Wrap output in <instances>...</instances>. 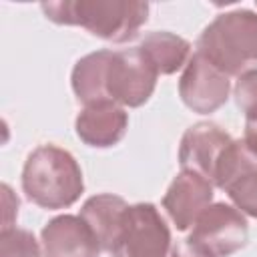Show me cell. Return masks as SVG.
<instances>
[{
  "instance_id": "1",
  "label": "cell",
  "mask_w": 257,
  "mask_h": 257,
  "mask_svg": "<svg viewBox=\"0 0 257 257\" xmlns=\"http://www.w3.org/2000/svg\"><path fill=\"white\" fill-rule=\"evenodd\" d=\"M54 24L82 26L108 42H128L147 22L149 4L139 0H58L40 4Z\"/></svg>"
},
{
  "instance_id": "2",
  "label": "cell",
  "mask_w": 257,
  "mask_h": 257,
  "mask_svg": "<svg viewBox=\"0 0 257 257\" xmlns=\"http://www.w3.org/2000/svg\"><path fill=\"white\" fill-rule=\"evenodd\" d=\"M22 191L28 201L42 209H66L84 191L82 171L68 151L56 145H40L24 163Z\"/></svg>"
},
{
  "instance_id": "3",
  "label": "cell",
  "mask_w": 257,
  "mask_h": 257,
  "mask_svg": "<svg viewBox=\"0 0 257 257\" xmlns=\"http://www.w3.org/2000/svg\"><path fill=\"white\" fill-rule=\"evenodd\" d=\"M197 52L227 76L257 70V14L245 8L219 14L201 32Z\"/></svg>"
},
{
  "instance_id": "4",
  "label": "cell",
  "mask_w": 257,
  "mask_h": 257,
  "mask_svg": "<svg viewBox=\"0 0 257 257\" xmlns=\"http://www.w3.org/2000/svg\"><path fill=\"white\" fill-rule=\"evenodd\" d=\"M171 231L151 203L128 205L110 249L112 257H169Z\"/></svg>"
},
{
  "instance_id": "5",
  "label": "cell",
  "mask_w": 257,
  "mask_h": 257,
  "mask_svg": "<svg viewBox=\"0 0 257 257\" xmlns=\"http://www.w3.org/2000/svg\"><path fill=\"white\" fill-rule=\"evenodd\" d=\"M157 76L159 72L139 46L114 52L110 50L104 76L106 96L108 100L131 108L141 106L151 98L157 86Z\"/></svg>"
},
{
  "instance_id": "6",
  "label": "cell",
  "mask_w": 257,
  "mask_h": 257,
  "mask_svg": "<svg viewBox=\"0 0 257 257\" xmlns=\"http://www.w3.org/2000/svg\"><path fill=\"white\" fill-rule=\"evenodd\" d=\"M187 239L215 257H229L247 245L249 225L239 209L213 203L197 217Z\"/></svg>"
},
{
  "instance_id": "7",
  "label": "cell",
  "mask_w": 257,
  "mask_h": 257,
  "mask_svg": "<svg viewBox=\"0 0 257 257\" xmlns=\"http://www.w3.org/2000/svg\"><path fill=\"white\" fill-rule=\"evenodd\" d=\"M213 185L223 189L241 213L257 219V159L243 141H231L225 149Z\"/></svg>"
},
{
  "instance_id": "8",
  "label": "cell",
  "mask_w": 257,
  "mask_h": 257,
  "mask_svg": "<svg viewBox=\"0 0 257 257\" xmlns=\"http://www.w3.org/2000/svg\"><path fill=\"white\" fill-rule=\"evenodd\" d=\"M229 92V76L195 52L179 78V94L185 106L199 114H211L227 102Z\"/></svg>"
},
{
  "instance_id": "9",
  "label": "cell",
  "mask_w": 257,
  "mask_h": 257,
  "mask_svg": "<svg viewBox=\"0 0 257 257\" xmlns=\"http://www.w3.org/2000/svg\"><path fill=\"white\" fill-rule=\"evenodd\" d=\"M231 141V135L215 122H197L189 126L179 145L181 169L195 171L213 183L219 161Z\"/></svg>"
},
{
  "instance_id": "10",
  "label": "cell",
  "mask_w": 257,
  "mask_h": 257,
  "mask_svg": "<svg viewBox=\"0 0 257 257\" xmlns=\"http://www.w3.org/2000/svg\"><path fill=\"white\" fill-rule=\"evenodd\" d=\"M213 201V183L195 171H181L169 185L163 207L179 231L189 229Z\"/></svg>"
},
{
  "instance_id": "11",
  "label": "cell",
  "mask_w": 257,
  "mask_h": 257,
  "mask_svg": "<svg viewBox=\"0 0 257 257\" xmlns=\"http://www.w3.org/2000/svg\"><path fill=\"white\" fill-rule=\"evenodd\" d=\"M44 257H98L100 245L92 229L78 215H58L42 229Z\"/></svg>"
},
{
  "instance_id": "12",
  "label": "cell",
  "mask_w": 257,
  "mask_h": 257,
  "mask_svg": "<svg viewBox=\"0 0 257 257\" xmlns=\"http://www.w3.org/2000/svg\"><path fill=\"white\" fill-rule=\"evenodd\" d=\"M78 139L96 149H108L122 141L128 128L126 110L114 100H100L86 104L74 122Z\"/></svg>"
},
{
  "instance_id": "13",
  "label": "cell",
  "mask_w": 257,
  "mask_h": 257,
  "mask_svg": "<svg viewBox=\"0 0 257 257\" xmlns=\"http://www.w3.org/2000/svg\"><path fill=\"white\" fill-rule=\"evenodd\" d=\"M126 209H128L126 201L112 193L94 195L84 201V205L80 209V217L86 221V225L96 235L102 251L110 253L114 239L120 231V223H122Z\"/></svg>"
},
{
  "instance_id": "14",
  "label": "cell",
  "mask_w": 257,
  "mask_h": 257,
  "mask_svg": "<svg viewBox=\"0 0 257 257\" xmlns=\"http://www.w3.org/2000/svg\"><path fill=\"white\" fill-rule=\"evenodd\" d=\"M139 48L143 50V54L149 58V62L155 66L159 74H173L181 66H187L191 54L189 40L165 30L149 32L141 40Z\"/></svg>"
},
{
  "instance_id": "15",
  "label": "cell",
  "mask_w": 257,
  "mask_h": 257,
  "mask_svg": "<svg viewBox=\"0 0 257 257\" xmlns=\"http://www.w3.org/2000/svg\"><path fill=\"white\" fill-rule=\"evenodd\" d=\"M110 58V50H96L86 56H82L74 68H72V90L76 98L86 106L92 102L108 100L106 88H104V76H106V64Z\"/></svg>"
},
{
  "instance_id": "16",
  "label": "cell",
  "mask_w": 257,
  "mask_h": 257,
  "mask_svg": "<svg viewBox=\"0 0 257 257\" xmlns=\"http://www.w3.org/2000/svg\"><path fill=\"white\" fill-rule=\"evenodd\" d=\"M0 257H42V253L30 231L10 227L0 233Z\"/></svg>"
},
{
  "instance_id": "17",
  "label": "cell",
  "mask_w": 257,
  "mask_h": 257,
  "mask_svg": "<svg viewBox=\"0 0 257 257\" xmlns=\"http://www.w3.org/2000/svg\"><path fill=\"white\" fill-rule=\"evenodd\" d=\"M237 106L243 110L247 120H257V70L239 76L235 84Z\"/></svg>"
},
{
  "instance_id": "18",
  "label": "cell",
  "mask_w": 257,
  "mask_h": 257,
  "mask_svg": "<svg viewBox=\"0 0 257 257\" xmlns=\"http://www.w3.org/2000/svg\"><path fill=\"white\" fill-rule=\"evenodd\" d=\"M171 257H215V255H211L209 251H205L199 245H195L189 239H185V241H181V243H177L173 247Z\"/></svg>"
},
{
  "instance_id": "19",
  "label": "cell",
  "mask_w": 257,
  "mask_h": 257,
  "mask_svg": "<svg viewBox=\"0 0 257 257\" xmlns=\"http://www.w3.org/2000/svg\"><path fill=\"white\" fill-rule=\"evenodd\" d=\"M243 145H245L247 151L257 159V120H247V122H245Z\"/></svg>"
}]
</instances>
